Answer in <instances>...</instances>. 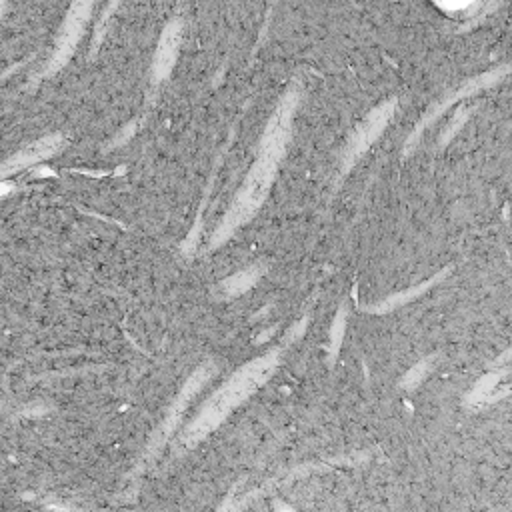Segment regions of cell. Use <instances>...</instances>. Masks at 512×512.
<instances>
[{
    "label": "cell",
    "instance_id": "6da1fadb",
    "mask_svg": "<svg viewBox=\"0 0 512 512\" xmlns=\"http://www.w3.org/2000/svg\"><path fill=\"white\" fill-rule=\"evenodd\" d=\"M276 166H278V160L268 158V156H258L256 164L248 172V178L242 186V192H240L236 204L232 206V210L226 218V224H224L226 232L234 230L238 224H242L246 218H250L252 212L260 206V202L266 198V192L274 180Z\"/></svg>",
    "mask_w": 512,
    "mask_h": 512
},
{
    "label": "cell",
    "instance_id": "7a4b0ae2",
    "mask_svg": "<svg viewBox=\"0 0 512 512\" xmlns=\"http://www.w3.org/2000/svg\"><path fill=\"white\" fill-rule=\"evenodd\" d=\"M296 102H298V98L294 92H288L282 98V102L274 110V114L268 122V128L264 132L260 156H268V158H274L280 162V158L284 156V150H286V142L290 138V126H292Z\"/></svg>",
    "mask_w": 512,
    "mask_h": 512
},
{
    "label": "cell",
    "instance_id": "3957f363",
    "mask_svg": "<svg viewBox=\"0 0 512 512\" xmlns=\"http://www.w3.org/2000/svg\"><path fill=\"white\" fill-rule=\"evenodd\" d=\"M394 106H396L394 100H388V102L380 104L356 128V132L352 134V138H350V142H348V146L344 150V166L346 168L352 166L366 152V148L382 134V130L386 128L388 120L394 114Z\"/></svg>",
    "mask_w": 512,
    "mask_h": 512
},
{
    "label": "cell",
    "instance_id": "277c9868",
    "mask_svg": "<svg viewBox=\"0 0 512 512\" xmlns=\"http://www.w3.org/2000/svg\"><path fill=\"white\" fill-rule=\"evenodd\" d=\"M178 42H180V26L174 22L164 30L160 44H158L156 64H154V70L158 76H164L166 72H170V68L176 60V54H178Z\"/></svg>",
    "mask_w": 512,
    "mask_h": 512
},
{
    "label": "cell",
    "instance_id": "5b68a950",
    "mask_svg": "<svg viewBox=\"0 0 512 512\" xmlns=\"http://www.w3.org/2000/svg\"><path fill=\"white\" fill-rule=\"evenodd\" d=\"M260 272H262V266H252V268H248V270L236 274V276L230 280V286H232L234 290H246V288L260 276Z\"/></svg>",
    "mask_w": 512,
    "mask_h": 512
}]
</instances>
